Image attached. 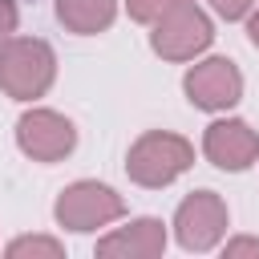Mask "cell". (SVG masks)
<instances>
[{
  "mask_svg": "<svg viewBox=\"0 0 259 259\" xmlns=\"http://www.w3.org/2000/svg\"><path fill=\"white\" fill-rule=\"evenodd\" d=\"M247 36H251V45L259 49V8L251 12V20H247Z\"/></svg>",
  "mask_w": 259,
  "mask_h": 259,
  "instance_id": "16",
  "label": "cell"
},
{
  "mask_svg": "<svg viewBox=\"0 0 259 259\" xmlns=\"http://www.w3.org/2000/svg\"><path fill=\"white\" fill-rule=\"evenodd\" d=\"M182 89H186L190 105L219 113V109H231V105L243 97V73H239L235 61L210 57V61H198V65L186 73Z\"/></svg>",
  "mask_w": 259,
  "mask_h": 259,
  "instance_id": "7",
  "label": "cell"
},
{
  "mask_svg": "<svg viewBox=\"0 0 259 259\" xmlns=\"http://www.w3.org/2000/svg\"><path fill=\"white\" fill-rule=\"evenodd\" d=\"M255 4H259V0H210V8H214L223 20H239V16H247Z\"/></svg>",
  "mask_w": 259,
  "mask_h": 259,
  "instance_id": "13",
  "label": "cell"
},
{
  "mask_svg": "<svg viewBox=\"0 0 259 259\" xmlns=\"http://www.w3.org/2000/svg\"><path fill=\"white\" fill-rule=\"evenodd\" d=\"M210 40H214L210 16H206L194 0L170 4V8L154 20V32H150L154 53L166 57V61H194L202 49H210Z\"/></svg>",
  "mask_w": 259,
  "mask_h": 259,
  "instance_id": "3",
  "label": "cell"
},
{
  "mask_svg": "<svg viewBox=\"0 0 259 259\" xmlns=\"http://www.w3.org/2000/svg\"><path fill=\"white\" fill-rule=\"evenodd\" d=\"M16 20H20L16 0H0V40H8V36L16 32Z\"/></svg>",
  "mask_w": 259,
  "mask_h": 259,
  "instance_id": "15",
  "label": "cell"
},
{
  "mask_svg": "<svg viewBox=\"0 0 259 259\" xmlns=\"http://www.w3.org/2000/svg\"><path fill=\"white\" fill-rule=\"evenodd\" d=\"M202 154L219 166V170H247L255 158H259V134L239 121V117H223L214 125H206L202 134Z\"/></svg>",
  "mask_w": 259,
  "mask_h": 259,
  "instance_id": "8",
  "label": "cell"
},
{
  "mask_svg": "<svg viewBox=\"0 0 259 259\" xmlns=\"http://www.w3.org/2000/svg\"><path fill=\"white\" fill-rule=\"evenodd\" d=\"M8 255L12 259H24V255H45V259H61L65 247L57 239H45V235H24V239H12L8 243Z\"/></svg>",
  "mask_w": 259,
  "mask_h": 259,
  "instance_id": "11",
  "label": "cell"
},
{
  "mask_svg": "<svg viewBox=\"0 0 259 259\" xmlns=\"http://www.w3.org/2000/svg\"><path fill=\"white\" fill-rule=\"evenodd\" d=\"M53 214L65 231H97L125 214V198L105 182H73L57 194Z\"/></svg>",
  "mask_w": 259,
  "mask_h": 259,
  "instance_id": "4",
  "label": "cell"
},
{
  "mask_svg": "<svg viewBox=\"0 0 259 259\" xmlns=\"http://www.w3.org/2000/svg\"><path fill=\"white\" fill-rule=\"evenodd\" d=\"M194 166V146L170 130H150L142 134L130 154H125V174L138 182V186H150V190H162L170 186L178 174H186Z\"/></svg>",
  "mask_w": 259,
  "mask_h": 259,
  "instance_id": "2",
  "label": "cell"
},
{
  "mask_svg": "<svg viewBox=\"0 0 259 259\" xmlns=\"http://www.w3.org/2000/svg\"><path fill=\"white\" fill-rule=\"evenodd\" d=\"M166 251V223L162 219H134L130 227H117L113 235L97 239L101 259H154Z\"/></svg>",
  "mask_w": 259,
  "mask_h": 259,
  "instance_id": "9",
  "label": "cell"
},
{
  "mask_svg": "<svg viewBox=\"0 0 259 259\" xmlns=\"http://www.w3.org/2000/svg\"><path fill=\"white\" fill-rule=\"evenodd\" d=\"M170 4H178V0H125V12H130V20H138V24H154Z\"/></svg>",
  "mask_w": 259,
  "mask_h": 259,
  "instance_id": "12",
  "label": "cell"
},
{
  "mask_svg": "<svg viewBox=\"0 0 259 259\" xmlns=\"http://www.w3.org/2000/svg\"><path fill=\"white\" fill-rule=\"evenodd\" d=\"M16 146L32 162H61L77 146V130L65 113L57 109H28L16 121Z\"/></svg>",
  "mask_w": 259,
  "mask_h": 259,
  "instance_id": "6",
  "label": "cell"
},
{
  "mask_svg": "<svg viewBox=\"0 0 259 259\" xmlns=\"http://www.w3.org/2000/svg\"><path fill=\"white\" fill-rule=\"evenodd\" d=\"M227 231V202L214 190H194L174 210V239L182 251H210Z\"/></svg>",
  "mask_w": 259,
  "mask_h": 259,
  "instance_id": "5",
  "label": "cell"
},
{
  "mask_svg": "<svg viewBox=\"0 0 259 259\" xmlns=\"http://www.w3.org/2000/svg\"><path fill=\"white\" fill-rule=\"evenodd\" d=\"M57 77V53L40 36H8L0 40V89L16 101H36L49 93Z\"/></svg>",
  "mask_w": 259,
  "mask_h": 259,
  "instance_id": "1",
  "label": "cell"
},
{
  "mask_svg": "<svg viewBox=\"0 0 259 259\" xmlns=\"http://www.w3.org/2000/svg\"><path fill=\"white\" fill-rule=\"evenodd\" d=\"M223 255L227 259H259V239H247V235H239V239H231L227 247H223Z\"/></svg>",
  "mask_w": 259,
  "mask_h": 259,
  "instance_id": "14",
  "label": "cell"
},
{
  "mask_svg": "<svg viewBox=\"0 0 259 259\" xmlns=\"http://www.w3.org/2000/svg\"><path fill=\"white\" fill-rule=\"evenodd\" d=\"M113 16H117V0H57V20L77 36L105 32Z\"/></svg>",
  "mask_w": 259,
  "mask_h": 259,
  "instance_id": "10",
  "label": "cell"
}]
</instances>
